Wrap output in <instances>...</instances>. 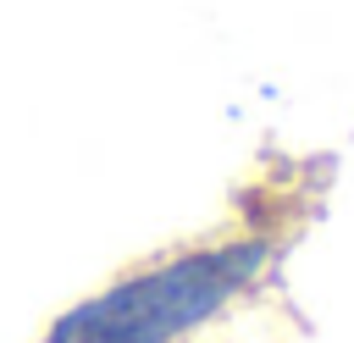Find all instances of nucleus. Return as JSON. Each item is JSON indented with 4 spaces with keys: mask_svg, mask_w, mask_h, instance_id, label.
Listing matches in <instances>:
<instances>
[{
    "mask_svg": "<svg viewBox=\"0 0 354 343\" xmlns=\"http://www.w3.org/2000/svg\"><path fill=\"white\" fill-rule=\"evenodd\" d=\"M271 238L232 232L166 249L72 299L39 343H194L271 271Z\"/></svg>",
    "mask_w": 354,
    "mask_h": 343,
    "instance_id": "nucleus-1",
    "label": "nucleus"
}]
</instances>
